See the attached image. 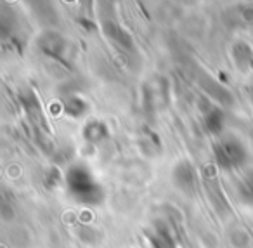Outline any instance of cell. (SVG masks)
Instances as JSON below:
<instances>
[{"instance_id": "1", "label": "cell", "mask_w": 253, "mask_h": 248, "mask_svg": "<svg viewBox=\"0 0 253 248\" xmlns=\"http://www.w3.org/2000/svg\"><path fill=\"white\" fill-rule=\"evenodd\" d=\"M64 184L70 196L77 203L87 206L101 205L106 198L104 188L94 177L92 170L84 163H73L64 174Z\"/></svg>"}, {"instance_id": "2", "label": "cell", "mask_w": 253, "mask_h": 248, "mask_svg": "<svg viewBox=\"0 0 253 248\" xmlns=\"http://www.w3.org/2000/svg\"><path fill=\"white\" fill-rule=\"evenodd\" d=\"M213 158L217 168L225 172L238 170L248 161V149L245 143L234 136H222L213 146Z\"/></svg>"}, {"instance_id": "3", "label": "cell", "mask_w": 253, "mask_h": 248, "mask_svg": "<svg viewBox=\"0 0 253 248\" xmlns=\"http://www.w3.org/2000/svg\"><path fill=\"white\" fill-rule=\"evenodd\" d=\"M201 184L205 188V193H207L208 201L211 203V206L215 208V212L218 215H227L231 212V206H229V201L225 198V193L222 189L220 182H218L217 177V170L213 167H207L201 174Z\"/></svg>"}, {"instance_id": "4", "label": "cell", "mask_w": 253, "mask_h": 248, "mask_svg": "<svg viewBox=\"0 0 253 248\" xmlns=\"http://www.w3.org/2000/svg\"><path fill=\"white\" fill-rule=\"evenodd\" d=\"M172 182L180 193L193 195V193H196L198 186H200L201 175H198L196 168L189 160H180L177 161L172 170Z\"/></svg>"}, {"instance_id": "5", "label": "cell", "mask_w": 253, "mask_h": 248, "mask_svg": "<svg viewBox=\"0 0 253 248\" xmlns=\"http://www.w3.org/2000/svg\"><path fill=\"white\" fill-rule=\"evenodd\" d=\"M149 245L151 248H179L175 236L163 220H156L149 233Z\"/></svg>"}, {"instance_id": "6", "label": "cell", "mask_w": 253, "mask_h": 248, "mask_svg": "<svg viewBox=\"0 0 253 248\" xmlns=\"http://www.w3.org/2000/svg\"><path fill=\"white\" fill-rule=\"evenodd\" d=\"M39 46L47 56L54 57L57 61H64L68 52V42L57 33H45L43 37H40Z\"/></svg>"}, {"instance_id": "7", "label": "cell", "mask_w": 253, "mask_h": 248, "mask_svg": "<svg viewBox=\"0 0 253 248\" xmlns=\"http://www.w3.org/2000/svg\"><path fill=\"white\" fill-rule=\"evenodd\" d=\"M82 136L92 146H97V144L104 143L109 137V129L104 122L101 120H88L84 125V130H82Z\"/></svg>"}, {"instance_id": "8", "label": "cell", "mask_w": 253, "mask_h": 248, "mask_svg": "<svg viewBox=\"0 0 253 248\" xmlns=\"http://www.w3.org/2000/svg\"><path fill=\"white\" fill-rule=\"evenodd\" d=\"M232 59L241 71H245V73L253 71V47L243 40H238L232 46Z\"/></svg>"}, {"instance_id": "9", "label": "cell", "mask_w": 253, "mask_h": 248, "mask_svg": "<svg viewBox=\"0 0 253 248\" xmlns=\"http://www.w3.org/2000/svg\"><path fill=\"white\" fill-rule=\"evenodd\" d=\"M203 123L205 129L210 134H220L224 129V113L217 106H211L210 102H207V106L203 108Z\"/></svg>"}, {"instance_id": "10", "label": "cell", "mask_w": 253, "mask_h": 248, "mask_svg": "<svg viewBox=\"0 0 253 248\" xmlns=\"http://www.w3.org/2000/svg\"><path fill=\"white\" fill-rule=\"evenodd\" d=\"M104 32H106V35H108L115 44H118L122 49H126V50L134 49V44H132L130 35H128L122 26L116 25V23H106Z\"/></svg>"}, {"instance_id": "11", "label": "cell", "mask_w": 253, "mask_h": 248, "mask_svg": "<svg viewBox=\"0 0 253 248\" xmlns=\"http://www.w3.org/2000/svg\"><path fill=\"white\" fill-rule=\"evenodd\" d=\"M231 23H236L238 26H250L253 28V5L243 4L229 11Z\"/></svg>"}, {"instance_id": "12", "label": "cell", "mask_w": 253, "mask_h": 248, "mask_svg": "<svg viewBox=\"0 0 253 248\" xmlns=\"http://www.w3.org/2000/svg\"><path fill=\"white\" fill-rule=\"evenodd\" d=\"M63 109L71 118H80V116H84L87 113V102L82 98H78V96H70V98L64 99Z\"/></svg>"}, {"instance_id": "13", "label": "cell", "mask_w": 253, "mask_h": 248, "mask_svg": "<svg viewBox=\"0 0 253 248\" xmlns=\"http://www.w3.org/2000/svg\"><path fill=\"white\" fill-rule=\"evenodd\" d=\"M238 198L246 206H253V172H248L238 182Z\"/></svg>"}, {"instance_id": "14", "label": "cell", "mask_w": 253, "mask_h": 248, "mask_svg": "<svg viewBox=\"0 0 253 248\" xmlns=\"http://www.w3.org/2000/svg\"><path fill=\"white\" fill-rule=\"evenodd\" d=\"M201 85H203V89L208 92V94L211 96V98L218 99L220 102H225V104H229L231 102V94H229L227 91H225L224 87H222L218 82L211 80V78H208V80H203L201 82Z\"/></svg>"}, {"instance_id": "15", "label": "cell", "mask_w": 253, "mask_h": 248, "mask_svg": "<svg viewBox=\"0 0 253 248\" xmlns=\"http://www.w3.org/2000/svg\"><path fill=\"white\" fill-rule=\"evenodd\" d=\"M64 181V177H61L59 172L56 170V168H50V172L45 175V186L47 188H54V186H59V182Z\"/></svg>"}]
</instances>
